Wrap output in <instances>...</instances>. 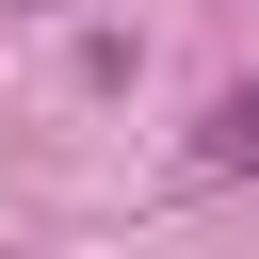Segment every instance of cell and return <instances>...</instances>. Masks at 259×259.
Listing matches in <instances>:
<instances>
[{"label": "cell", "mask_w": 259, "mask_h": 259, "mask_svg": "<svg viewBox=\"0 0 259 259\" xmlns=\"http://www.w3.org/2000/svg\"><path fill=\"white\" fill-rule=\"evenodd\" d=\"M194 162H210V178H259V81H227V97L194 113Z\"/></svg>", "instance_id": "6da1fadb"}]
</instances>
